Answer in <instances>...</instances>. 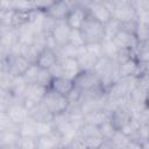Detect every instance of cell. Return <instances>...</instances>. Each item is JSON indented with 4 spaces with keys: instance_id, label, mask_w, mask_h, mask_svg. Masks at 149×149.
<instances>
[{
    "instance_id": "obj_1",
    "label": "cell",
    "mask_w": 149,
    "mask_h": 149,
    "mask_svg": "<svg viewBox=\"0 0 149 149\" xmlns=\"http://www.w3.org/2000/svg\"><path fill=\"white\" fill-rule=\"evenodd\" d=\"M79 30H80V34L83 36L85 44L100 43L105 37L104 24L90 15H87V17L83 22L81 27L79 28Z\"/></svg>"
},
{
    "instance_id": "obj_2",
    "label": "cell",
    "mask_w": 149,
    "mask_h": 149,
    "mask_svg": "<svg viewBox=\"0 0 149 149\" xmlns=\"http://www.w3.org/2000/svg\"><path fill=\"white\" fill-rule=\"evenodd\" d=\"M41 102L47 108V111L52 115L63 113L69 108V100L66 95L59 94L50 88H47Z\"/></svg>"
},
{
    "instance_id": "obj_3",
    "label": "cell",
    "mask_w": 149,
    "mask_h": 149,
    "mask_svg": "<svg viewBox=\"0 0 149 149\" xmlns=\"http://www.w3.org/2000/svg\"><path fill=\"white\" fill-rule=\"evenodd\" d=\"M73 83H74V86L81 92L92 91V90L101 88V87L104 88L100 78L95 74L93 70H80L73 77Z\"/></svg>"
},
{
    "instance_id": "obj_4",
    "label": "cell",
    "mask_w": 149,
    "mask_h": 149,
    "mask_svg": "<svg viewBox=\"0 0 149 149\" xmlns=\"http://www.w3.org/2000/svg\"><path fill=\"white\" fill-rule=\"evenodd\" d=\"M45 91H47V87L41 86L38 84H35V83L27 84L24 92H23V95H22L23 105L29 109L33 106L40 104L42 101L44 94H45Z\"/></svg>"
},
{
    "instance_id": "obj_5",
    "label": "cell",
    "mask_w": 149,
    "mask_h": 149,
    "mask_svg": "<svg viewBox=\"0 0 149 149\" xmlns=\"http://www.w3.org/2000/svg\"><path fill=\"white\" fill-rule=\"evenodd\" d=\"M86 10L90 16L101 22L102 24L112 19V12L102 0H91L86 7Z\"/></svg>"
},
{
    "instance_id": "obj_6",
    "label": "cell",
    "mask_w": 149,
    "mask_h": 149,
    "mask_svg": "<svg viewBox=\"0 0 149 149\" xmlns=\"http://www.w3.org/2000/svg\"><path fill=\"white\" fill-rule=\"evenodd\" d=\"M29 65L30 63L24 57L14 52H9L6 58V69L14 77L22 76Z\"/></svg>"
},
{
    "instance_id": "obj_7",
    "label": "cell",
    "mask_w": 149,
    "mask_h": 149,
    "mask_svg": "<svg viewBox=\"0 0 149 149\" xmlns=\"http://www.w3.org/2000/svg\"><path fill=\"white\" fill-rule=\"evenodd\" d=\"M132 119H133V115L128 107L118 106L109 112L108 120L116 130H121L123 127H126L130 122Z\"/></svg>"
},
{
    "instance_id": "obj_8",
    "label": "cell",
    "mask_w": 149,
    "mask_h": 149,
    "mask_svg": "<svg viewBox=\"0 0 149 149\" xmlns=\"http://www.w3.org/2000/svg\"><path fill=\"white\" fill-rule=\"evenodd\" d=\"M9 119L12 120V122L17 126V125H21L26 121H28L30 119V115H29V109L23 105L22 101H13L8 108L6 109Z\"/></svg>"
},
{
    "instance_id": "obj_9",
    "label": "cell",
    "mask_w": 149,
    "mask_h": 149,
    "mask_svg": "<svg viewBox=\"0 0 149 149\" xmlns=\"http://www.w3.org/2000/svg\"><path fill=\"white\" fill-rule=\"evenodd\" d=\"M112 41L118 49H128V50H134L139 43L134 34L125 29H120L113 36Z\"/></svg>"
},
{
    "instance_id": "obj_10",
    "label": "cell",
    "mask_w": 149,
    "mask_h": 149,
    "mask_svg": "<svg viewBox=\"0 0 149 149\" xmlns=\"http://www.w3.org/2000/svg\"><path fill=\"white\" fill-rule=\"evenodd\" d=\"M70 8H71V6L69 5V2L66 0H56L43 12L45 15H48L57 21H62V20H65Z\"/></svg>"
},
{
    "instance_id": "obj_11",
    "label": "cell",
    "mask_w": 149,
    "mask_h": 149,
    "mask_svg": "<svg viewBox=\"0 0 149 149\" xmlns=\"http://www.w3.org/2000/svg\"><path fill=\"white\" fill-rule=\"evenodd\" d=\"M73 87H74L73 79L68 78L65 76H57V77L51 78L48 88H50V90H52L59 94L68 95L73 90Z\"/></svg>"
},
{
    "instance_id": "obj_12",
    "label": "cell",
    "mask_w": 149,
    "mask_h": 149,
    "mask_svg": "<svg viewBox=\"0 0 149 149\" xmlns=\"http://www.w3.org/2000/svg\"><path fill=\"white\" fill-rule=\"evenodd\" d=\"M87 10L86 8L83 7H71L66 17H65V23L71 28V29H79L87 17Z\"/></svg>"
},
{
    "instance_id": "obj_13",
    "label": "cell",
    "mask_w": 149,
    "mask_h": 149,
    "mask_svg": "<svg viewBox=\"0 0 149 149\" xmlns=\"http://www.w3.org/2000/svg\"><path fill=\"white\" fill-rule=\"evenodd\" d=\"M58 62V54L56 50H52L50 48H44L42 49L35 61V64L42 69L49 70L52 65H55Z\"/></svg>"
},
{
    "instance_id": "obj_14",
    "label": "cell",
    "mask_w": 149,
    "mask_h": 149,
    "mask_svg": "<svg viewBox=\"0 0 149 149\" xmlns=\"http://www.w3.org/2000/svg\"><path fill=\"white\" fill-rule=\"evenodd\" d=\"M36 144L38 149H52L62 148V139L57 132H51L49 134L40 135L36 137Z\"/></svg>"
},
{
    "instance_id": "obj_15",
    "label": "cell",
    "mask_w": 149,
    "mask_h": 149,
    "mask_svg": "<svg viewBox=\"0 0 149 149\" xmlns=\"http://www.w3.org/2000/svg\"><path fill=\"white\" fill-rule=\"evenodd\" d=\"M20 140V133L17 126L9 127L0 133V148H17V142Z\"/></svg>"
},
{
    "instance_id": "obj_16",
    "label": "cell",
    "mask_w": 149,
    "mask_h": 149,
    "mask_svg": "<svg viewBox=\"0 0 149 149\" xmlns=\"http://www.w3.org/2000/svg\"><path fill=\"white\" fill-rule=\"evenodd\" d=\"M70 30L71 28L65 23L64 20L58 21V23L56 24L55 29L52 30V33L50 34L52 36V38L55 40V42L57 43L58 48L68 44L69 42V35H70Z\"/></svg>"
},
{
    "instance_id": "obj_17",
    "label": "cell",
    "mask_w": 149,
    "mask_h": 149,
    "mask_svg": "<svg viewBox=\"0 0 149 149\" xmlns=\"http://www.w3.org/2000/svg\"><path fill=\"white\" fill-rule=\"evenodd\" d=\"M58 63L61 65L63 76L73 79V77L80 71L79 64L77 58H71V57H58Z\"/></svg>"
},
{
    "instance_id": "obj_18",
    "label": "cell",
    "mask_w": 149,
    "mask_h": 149,
    "mask_svg": "<svg viewBox=\"0 0 149 149\" xmlns=\"http://www.w3.org/2000/svg\"><path fill=\"white\" fill-rule=\"evenodd\" d=\"M109 119V111L107 108H98L84 113V123L100 126Z\"/></svg>"
},
{
    "instance_id": "obj_19",
    "label": "cell",
    "mask_w": 149,
    "mask_h": 149,
    "mask_svg": "<svg viewBox=\"0 0 149 149\" xmlns=\"http://www.w3.org/2000/svg\"><path fill=\"white\" fill-rule=\"evenodd\" d=\"M112 17L118 20L120 23H125L132 20H136V14L132 3H127V5H122L120 7L114 8L112 10Z\"/></svg>"
},
{
    "instance_id": "obj_20",
    "label": "cell",
    "mask_w": 149,
    "mask_h": 149,
    "mask_svg": "<svg viewBox=\"0 0 149 149\" xmlns=\"http://www.w3.org/2000/svg\"><path fill=\"white\" fill-rule=\"evenodd\" d=\"M31 10V9H30ZM30 10H21V9H13L12 17H10V24L9 28L19 29L23 26H26L29 22L30 19Z\"/></svg>"
},
{
    "instance_id": "obj_21",
    "label": "cell",
    "mask_w": 149,
    "mask_h": 149,
    "mask_svg": "<svg viewBox=\"0 0 149 149\" xmlns=\"http://www.w3.org/2000/svg\"><path fill=\"white\" fill-rule=\"evenodd\" d=\"M0 43L6 47L9 52L10 50L19 43V36H17V31L16 29L13 28H5L2 30V34L0 36Z\"/></svg>"
},
{
    "instance_id": "obj_22",
    "label": "cell",
    "mask_w": 149,
    "mask_h": 149,
    "mask_svg": "<svg viewBox=\"0 0 149 149\" xmlns=\"http://www.w3.org/2000/svg\"><path fill=\"white\" fill-rule=\"evenodd\" d=\"M29 115L30 119L37 121V122H42V121H51L52 120V114H50L47 108L43 106L42 102L33 106L31 108H29Z\"/></svg>"
},
{
    "instance_id": "obj_23",
    "label": "cell",
    "mask_w": 149,
    "mask_h": 149,
    "mask_svg": "<svg viewBox=\"0 0 149 149\" xmlns=\"http://www.w3.org/2000/svg\"><path fill=\"white\" fill-rule=\"evenodd\" d=\"M17 130L20 133V136L37 137V122L33 119H29L28 121L17 125Z\"/></svg>"
},
{
    "instance_id": "obj_24",
    "label": "cell",
    "mask_w": 149,
    "mask_h": 149,
    "mask_svg": "<svg viewBox=\"0 0 149 149\" xmlns=\"http://www.w3.org/2000/svg\"><path fill=\"white\" fill-rule=\"evenodd\" d=\"M97 57L92 56L91 54H88L86 50H84L78 57H77V61H78V64H79V68L80 70H92L95 62H97Z\"/></svg>"
},
{
    "instance_id": "obj_25",
    "label": "cell",
    "mask_w": 149,
    "mask_h": 149,
    "mask_svg": "<svg viewBox=\"0 0 149 149\" xmlns=\"http://www.w3.org/2000/svg\"><path fill=\"white\" fill-rule=\"evenodd\" d=\"M133 34L136 37L137 42H148V40H149V23H143V22L137 21Z\"/></svg>"
},
{
    "instance_id": "obj_26",
    "label": "cell",
    "mask_w": 149,
    "mask_h": 149,
    "mask_svg": "<svg viewBox=\"0 0 149 149\" xmlns=\"http://www.w3.org/2000/svg\"><path fill=\"white\" fill-rule=\"evenodd\" d=\"M120 29H121V23L114 17H112L106 23H104V34H105L104 38H113V36Z\"/></svg>"
},
{
    "instance_id": "obj_27",
    "label": "cell",
    "mask_w": 149,
    "mask_h": 149,
    "mask_svg": "<svg viewBox=\"0 0 149 149\" xmlns=\"http://www.w3.org/2000/svg\"><path fill=\"white\" fill-rule=\"evenodd\" d=\"M38 72H40V66H37L35 63L30 64L28 66V69L24 71V73L22 74L23 79L28 83V84H33L37 81V77H38Z\"/></svg>"
},
{
    "instance_id": "obj_28",
    "label": "cell",
    "mask_w": 149,
    "mask_h": 149,
    "mask_svg": "<svg viewBox=\"0 0 149 149\" xmlns=\"http://www.w3.org/2000/svg\"><path fill=\"white\" fill-rule=\"evenodd\" d=\"M101 48H102V52L104 56L109 57V58H114L118 51V48L115 47V44L113 43L112 38H104L101 42Z\"/></svg>"
},
{
    "instance_id": "obj_29",
    "label": "cell",
    "mask_w": 149,
    "mask_h": 149,
    "mask_svg": "<svg viewBox=\"0 0 149 149\" xmlns=\"http://www.w3.org/2000/svg\"><path fill=\"white\" fill-rule=\"evenodd\" d=\"M69 44L74 45V47H83L85 45L83 36L80 34L79 29H71L70 30V35H69Z\"/></svg>"
},
{
    "instance_id": "obj_30",
    "label": "cell",
    "mask_w": 149,
    "mask_h": 149,
    "mask_svg": "<svg viewBox=\"0 0 149 149\" xmlns=\"http://www.w3.org/2000/svg\"><path fill=\"white\" fill-rule=\"evenodd\" d=\"M57 23H58L57 20H55V19H52V17H50V16L44 14L43 20H42V31L48 34V35H50L52 33V30L55 29Z\"/></svg>"
},
{
    "instance_id": "obj_31",
    "label": "cell",
    "mask_w": 149,
    "mask_h": 149,
    "mask_svg": "<svg viewBox=\"0 0 149 149\" xmlns=\"http://www.w3.org/2000/svg\"><path fill=\"white\" fill-rule=\"evenodd\" d=\"M52 76L50 74L49 70L47 69H42L40 68V72H38V77H37V81L36 84L41 85V86H44V87H49V84H50V80H51Z\"/></svg>"
},
{
    "instance_id": "obj_32",
    "label": "cell",
    "mask_w": 149,
    "mask_h": 149,
    "mask_svg": "<svg viewBox=\"0 0 149 149\" xmlns=\"http://www.w3.org/2000/svg\"><path fill=\"white\" fill-rule=\"evenodd\" d=\"M17 148H21V149H35V148H37L36 137L20 136V140L17 142Z\"/></svg>"
},
{
    "instance_id": "obj_33",
    "label": "cell",
    "mask_w": 149,
    "mask_h": 149,
    "mask_svg": "<svg viewBox=\"0 0 149 149\" xmlns=\"http://www.w3.org/2000/svg\"><path fill=\"white\" fill-rule=\"evenodd\" d=\"M85 50L91 54L92 56L100 58L104 56L102 52V48H101V43H91V44H85Z\"/></svg>"
},
{
    "instance_id": "obj_34",
    "label": "cell",
    "mask_w": 149,
    "mask_h": 149,
    "mask_svg": "<svg viewBox=\"0 0 149 149\" xmlns=\"http://www.w3.org/2000/svg\"><path fill=\"white\" fill-rule=\"evenodd\" d=\"M13 126H15V125H14V123L12 122V120L9 119L7 112H6V111L0 112V133H1L2 130H5V129L9 128V127H13Z\"/></svg>"
},
{
    "instance_id": "obj_35",
    "label": "cell",
    "mask_w": 149,
    "mask_h": 149,
    "mask_svg": "<svg viewBox=\"0 0 149 149\" xmlns=\"http://www.w3.org/2000/svg\"><path fill=\"white\" fill-rule=\"evenodd\" d=\"M54 1H56V0H34V1H33V7H34L35 9L44 10V9L48 8Z\"/></svg>"
},
{
    "instance_id": "obj_36",
    "label": "cell",
    "mask_w": 149,
    "mask_h": 149,
    "mask_svg": "<svg viewBox=\"0 0 149 149\" xmlns=\"http://www.w3.org/2000/svg\"><path fill=\"white\" fill-rule=\"evenodd\" d=\"M71 7H83L86 8L91 0H66Z\"/></svg>"
},
{
    "instance_id": "obj_37",
    "label": "cell",
    "mask_w": 149,
    "mask_h": 149,
    "mask_svg": "<svg viewBox=\"0 0 149 149\" xmlns=\"http://www.w3.org/2000/svg\"><path fill=\"white\" fill-rule=\"evenodd\" d=\"M29 1H30V2H31V5H33V1H34V0H29Z\"/></svg>"
}]
</instances>
